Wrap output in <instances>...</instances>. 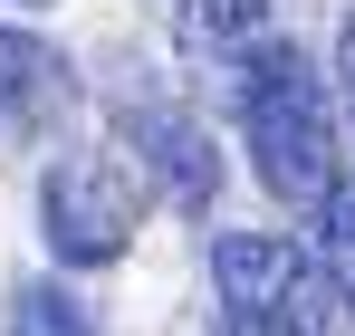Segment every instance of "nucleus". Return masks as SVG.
Returning a JSON list of instances; mask_svg holds the SVG:
<instances>
[{"mask_svg": "<svg viewBox=\"0 0 355 336\" xmlns=\"http://www.w3.org/2000/svg\"><path fill=\"white\" fill-rule=\"evenodd\" d=\"M221 336H288V327H259V317H221Z\"/></svg>", "mask_w": 355, "mask_h": 336, "instance_id": "9d476101", "label": "nucleus"}, {"mask_svg": "<svg viewBox=\"0 0 355 336\" xmlns=\"http://www.w3.org/2000/svg\"><path fill=\"white\" fill-rule=\"evenodd\" d=\"M0 336H96V308H77L58 279H29L19 298H10V327Z\"/></svg>", "mask_w": 355, "mask_h": 336, "instance_id": "0eeeda50", "label": "nucleus"}, {"mask_svg": "<svg viewBox=\"0 0 355 336\" xmlns=\"http://www.w3.org/2000/svg\"><path fill=\"white\" fill-rule=\"evenodd\" d=\"M211 279H221V317H259V327H288V336H327V279L297 260L279 230H221Z\"/></svg>", "mask_w": 355, "mask_h": 336, "instance_id": "f03ea898", "label": "nucleus"}, {"mask_svg": "<svg viewBox=\"0 0 355 336\" xmlns=\"http://www.w3.org/2000/svg\"><path fill=\"white\" fill-rule=\"evenodd\" d=\"M336 77H346V106H355V19L336 29Z\"/></svg>", "mask_w": 355, "mask_h": 336, "instance_id": "1a4fd4ad", "label": "nucleus"}, {"mask_svg": "<svg viewBox=\"0 0 355 336\" xmlns=\"http://www.w3.org/2000/svg\"><path fill=\"white\" fill-rule=\"evenodd\" d=\"M317 269L336 279V298L355 308V183H336L317 202Z\"/></svg>", "mask_w": 355, "mask_h": 336, "instance_id": "6e6552de", "label": "nucleus"}, {"mask_svg": "<svg viewBox=\"0 0 355 336\" xmlns=\"http://www.w3.org/2000/svg\"><path fill=\"white\" fill-rule=\"evenodd\" d=\"M182 49L250 67L259 49H279L269 39V0H182Z\"/></svg>", "mask_w": 355, "mask_h": 336, "instance_id": "39448f33", "label": "nucleus"}, {"mask_svg": "<svg viewBox=\"0 0 355 336\" xmlns=\"http://www.w3.org/2000/svg\"><path fill=\"white\" fill-rule=\"evenodd\" d=\"M10 10H49V0H10Z\"/></svg>", "mask_w": 355, "mask_h": 336, "instance_id": "9b49d317", "label": "nucleus"}, {"mask_svg": "<svg viewBox=\"0 0 355 336\" xmlns=\"http://www.w3.org/2000/svg\"><path fill=\"white\" fill-rule=\"evenodd\" d=\"M58 96H67V67L39 49V39L0 29V135H10V125H39Z\"/></svg>", "mask_w": 355, "mask_h": 336, "instance_id": "423d86ee", "label": "nucleus"}, {"mask_svg": "<svg viewBox=\"0 0 355 336\" xmlns=\"http://www.w3.org/2000/svg\"><path fill=\"white\" fill-rule=\"evenodd\" d=\"M240 135L250 164L279 202H327L336 192V115H327V77L297 49H259L240 67Z\"/></svg>", "mask_w": 355, "mask_h": 336, "instance_id": "f257e3e1", "label": "nucleus"}, {"mask_svg": "<svg viewBox=\"0 0 355 336\" xmlns=\"http://www.w3.org/2000/svg\"><path fill=\"white\" fill-rule=\"evenodd\" d=\"M135 212H144V192H135V173H125L116 154H77V164H58V173H49V192H39L49 250H58L67 269L125 260V240H135Z\"/></svg>", "mask_w": 355, "mask_h": 336, "instance_id": "7ed1b4c3", "label": "nucleus"}, {"mask_svg": "<svg viewBox=\"0 0 355 336\" xmlns=\"http://www.w3.org/2000/svg\"><path fill=\"white\" fill-rule=\"evenodd\" d=\"M125 135L154 154V183L173 192L182 212H202L211 192H221V164H211V144H202V125L192 115H164V106H135L125 115Z\"/></svg>", "mask_w": 355, "mask_h": 336, "instance_id": "20e7f679", "label": "nucleus"}]
</instances>
